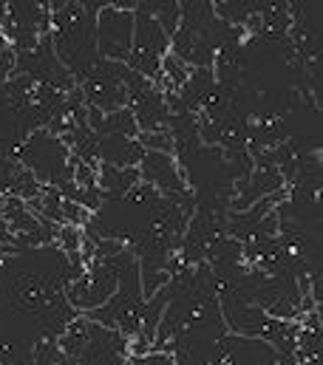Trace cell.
Wrapping results in <instances>:
<instances>
[{"label": "cell", "instance_id": "1", "mask_svg": "<svg viewBox=\"0 0 323 365\" xmlns=\"http://www.w3.org/2000/svg\"><path fill=\"white\" fill-rule=\"evenodd\" d=\"M99 48L111 57H131L134 48V11L128 6H111L99 11Z\"/></svg>", "mask_w": 323, "mask_h": 365}]
</instances>
